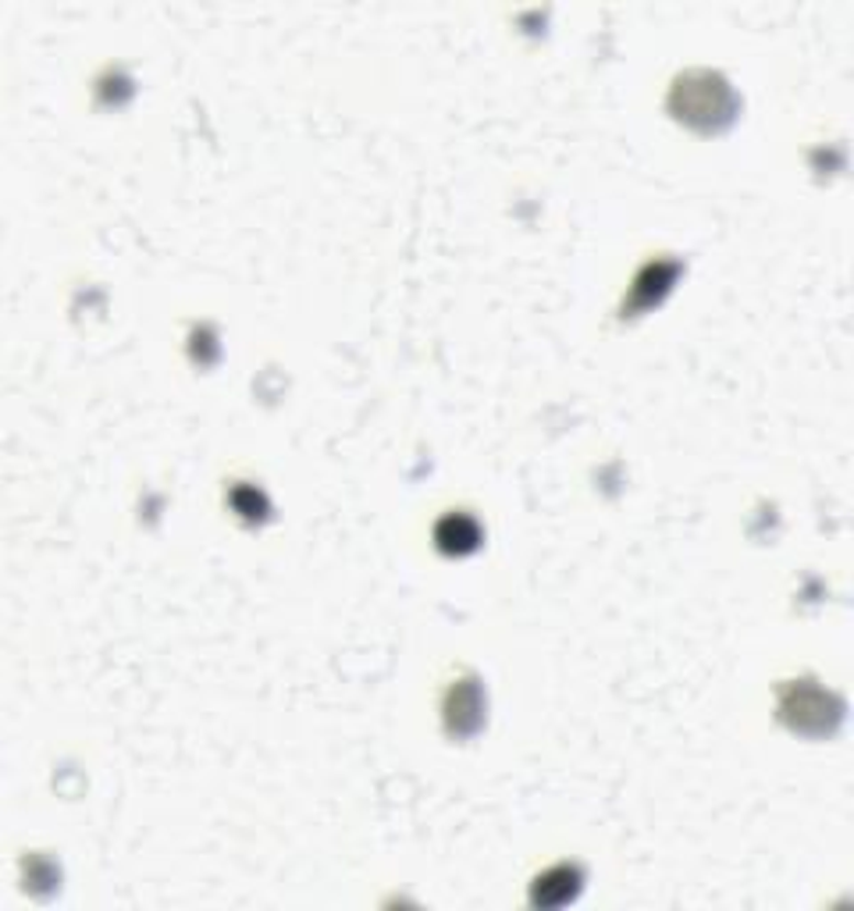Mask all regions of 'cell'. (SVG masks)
I'll return each mask as SVG.
<instances>
[{"label": "cell", "mask_w": 854, "mask_h": 911, "mask_svg": "<svg viewBox=\"0 0 854 911\" xmlns=\"http://www.w3.org/2000/svg\"><path fill=\"white\" fill-rule=\"evenodd\" d=\"M780 716L794 726V731L805 734H830L836 720H841V702L833 694H827L822 688H812V683H790L784 691L780 702Z\"/></svg>", "instance_id": "obj_1"}, {"label": "cell", "mask_w": 854, "mask_h": 911, "mask_svg": "<svg viewBox=\"0 0 854 911\" xmlns=\"http://www.w3.org/2000/svg\"><path fill=\"white\" fill-rule=\"evenodd\" d=\"M698 83H701V86H695L691 75H687V79H680L677 94H684V97H698V100H673V108L680 111V118L695 121V125H701V129L716 125V121H727V118H730V108H733V100H730V89L723 86V79H716V75H706V72H701Z\"/></svg>", "instance_id": "obj_2"}, {"label": "cell", "mask_w": 854, "mask_h": 911, "mask_svg": "<svg viewBox=\"0 0 854 911\" xmlns=\"http://www.w3.org/2000/svg\"><path fill=\"white\" fill-rule=\"evenodd\" d=\"M577 893H580V872L574 865H556V869H548L545 876H537L531 901L537 908H559V904L574 901Z\"/></svg>", "instance_id": "obj_3"}, {"label": "cell", "mask_w": 854, "mask_h": 911, "mask_svg": "<svg viewBox=\"0 0 854 911\" xmlns=\"http://www.w3.org/2000/svg\"><path fill=\"white\" fill-rule=\"evenodd\" d=\"M434 541H439L442 552L467 556L481 545V527H477L467 513H448L445 520L434 527Z\"/></svg>", "instance_id": "obj_4"}, {"label": "cell", "mask_w": 854, "mask_h": 911, "mask_svg": "<svg viewBox=\"0 0 854 911\" xmlns=\"http://www.w3.org/2000/svg\"><path fill=\"white\" fill-rule=\"evenodd\" d=\"M481 723V691L477 683H456L453 694H448V731L453 734H470Z\"/></svg>", "instance_id": "obj_5"}, {"label": "cell", "mask_w": 854, "mask_h": 911, "mask_svg": "<svg viewBox=\"0 0 854 911\" xmlns=\"http://www.w3.org/2000/svg\"><path fill=\"white\" fill-rule=\"evenodd\" d=\"M677 278V267L673 264H652V267H644L641 271V278H637V293H634V303H652L658 299L669 288V282Z\"/></svg>", "instance_id": "obj_6"}, {"label": "cell", "mask_w": 854, "mask_h": 911, "mask_svg": "<svg viewBox=\"0 0 854 911\" xmlns=\"http://www.w3.org/2000/svg\"><path fill=\"white\" fill-rule=\"evenodd\" d=\"M232 506L243 513V516H264V509H267L264 495L253 492V489H235L232 492Z\"/></svg>", "instance_id": "obj_7"}]
</instances>
